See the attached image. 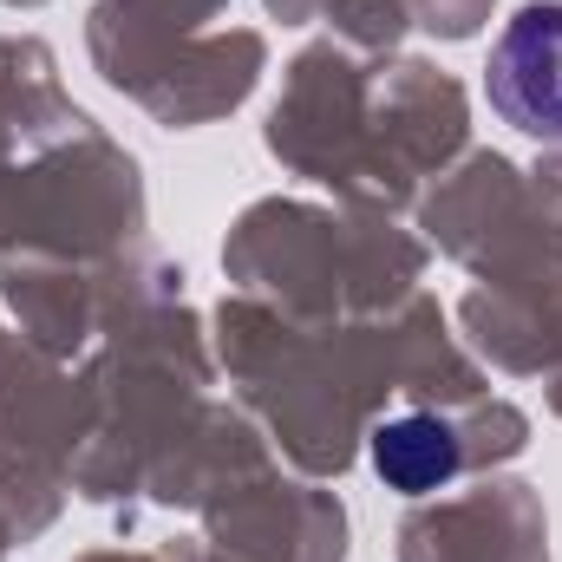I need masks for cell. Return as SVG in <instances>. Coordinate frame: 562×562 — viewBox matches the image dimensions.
Returning a JSON list of instances; mask_svg holds the SVG:
<instances>
[{
    "mask_svg": "<svg viewBox=\"0 0 562 562\" xmlns=\"http://www.w3.org/2000/svg\"><path fill=\"white\" fill-rule=\"evenodd\" d=\"M484 92L504 125L562 144V0H530L497 33Z\"/></svg>",
    "mask_w": 562,
    "mask_h": 562,
    "instance_id": "1",
    "label": "cell"
},
{
    "mask_svg": "<svg viewBox=\"0 0 562 562\" xmlns=\"http://www.w3.org/2000/svg\"><path fill=\"white\" fill-rule=\"evenodd\" d=\"M458 464H464L458 431L445 419H431V413H406V419H386L373 431V471L406 497H425V491L451 484Z\"/></svg>",
    "mask_w": 562,
    "mask_h": 562,
    "instance_id": "2",
    "label": "cell"
}]
</instances>
